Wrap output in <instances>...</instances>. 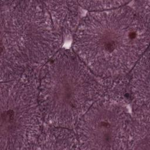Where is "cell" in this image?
Listing matches in <instances>:
<instances>
[{
    "label": "cell",
    "mask_w": 150,
    "mask_h": 150,
    "mask_svg": "<svg viewBox=\"0 0 150 150\" xmlns=\"http://www.w3.org/2000/svg\"><path fill=\"white\" fill-rule=\"evenodd\" d=\"M33 146L43 149H80L77 134L72 129L51 125L43 128Z\"/></svg>",
    "instance_id": "obj_8"
},
{
    "label": "cell",
    "mask_w": 150,
    "mask_h": 150,
    "mask_svg": "<svg viewBox=\"0 0 150 150\" xmlns=\"http://www.w3.org/2000/svg\"><path fill=\"white\" fill-rule=\"evenodd\" d=\"M103 94L101 78L96 76L73 50L60 49L39 72L38 100L48 125L76 128Z\"/></svg>",
    "instance_id": "obj_3"
},
{
    "label": "cell",
    "mask_w": 150,
    "mask_h": 150,
    "mask_svg": "<svg viewBox=\"0 0 150 150\" xmlns=\"http://www.w3.org/2000/svg\"><path fill=\"white\" fill-rule=\"evenodd\" d=\"M39 73L1 83L0 150L32 148L44 120L38 100Z\"/></svg>",
    "instance_id": "obj_4"
},
{
    "label": "cell",
    "mask_w": 150,
    "mask_h": 150,
    "mask_svg": "<svg viewBox=\"0 0 150 150\" xmlns=\"http://www.w3.org/2000/svg\"><path fill=\"white\" fill-rule=\"evenodd\" d=\"M62 39L43 1H1V81L43 66Z\"/></svg>",
    "instance_id": "obj_2"
},
{
    "label": "cell",
    "mask_w": 150,
    "mask_h": 150,
    "mask_svg": "<svg viewBox=\"0 0 150 150\" xmlns=\"http://www.w3.org/2000/svg\"><path fill=\"white\" fill-rule=\"evenodd\" d=\"M104 94L105 98L122 105L131 101L129 88V76L127 74L115 77L103 79Z\"/></svg>",
    "instance_id": "obj_10"
},
{
    "label": "cell",
    "mask_w": 150,
    "mask_h": 150,
    "mask_svg": "<svg viewBox=\"0 0 150 150\" xmlns=\"http://www.w3.org/2000/svg\"><path fill=\"white\" fill-rule=\"evenodd\" d=\"M132 123L133 118L124 105L101 98L76 127L80 149H128Z\"/></svg>",
    "instance_id": "obj_5"
},
{
    "label": "cell",
    "mask_w": 150,
    "mask_h": 150,
    "mask_svg": "<svg viewBox=\"0 0 150 150\" xmlns=\"http://www.w3.org/2000/svg\"><path fill=\"white\" fill-rule=\"evenodd\" d=\"M128 149H150L149 110L134 111Z\"/></svg>",
    "instance_id": "obj_9"
},
{
    "label": "cell",
    "mask_w": 150,
    "mask_h": 150,
    "mask_svg": "<svg viewBox=\"0 0 150 150\" xmlns=\"http://www.w3.org/2000/svg\"><path fill=\"white\" fill-rule=\"evenodd\" d=\"M149 59L148 49L129 74L131 98L135 111L149 110Z\"/></svg>",
    "instance_id": "obj_6"
},
{
    "label": "cell",
    "mask_w": 150,
    "mask_h": 150,
    "mask_svg": "<svg viewBox=\"0 0 150 150\" xmlns=\"http://www.w3.org/2000/svg\"><path fill=\"white\" fill-rule=\"evenodd\" d=\"M149 1H136L134 2L132 8L141 19L148 26H149Z\"/></svg>",
    "instance_id": "obj_12"
},
{
    "label": "cell",
    "mask_w": 150,
    "mask_h": 150,
    "mask_svg": "<svg viewBox=\"0 0 150 150\" xmlns=\"http://www.w3.org/2000/svg\"><path fill=\"white\" fill-rule=\"evenodd\" d=\"M149 26L130 6L90 12L74 35L73 50L97 76L128 73L148 49Z\"/></svg>",
    "instance_id": "obj_1"
},
{
    "label": "cell",
    "mask_w": 150,
    "mask_h": 150,
    "mask_svg": "<svg viewBox=\"0 0 150 150\" xmlns=\"http://www.w3.org/2000/svg\"><path fill=\"white\" fill-rule=\"evenodd\" d=\"M53 23L62 35L74 33L81 19V7L77 1H43Z\"/></svg>",
    "instance_id": "obj_7"
},
{
    "label": "cell",
    "mask_w": 150,
    "mask_h": 150,
    "mask_svg": "<svg viewBox=\"0 0 150 150\" xmlns=\"http://www.w3.org/2000/svg\"><path fill=\"white\" fill-rule=\"evenodd\" d=\"M80 6L90 12H99L118 8L129 3L126 1H77Z\"/></svg>",
    "instance_id": "obj_11"
}]
</instances>
